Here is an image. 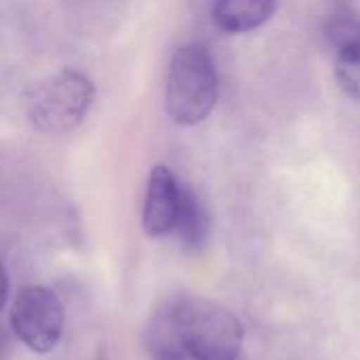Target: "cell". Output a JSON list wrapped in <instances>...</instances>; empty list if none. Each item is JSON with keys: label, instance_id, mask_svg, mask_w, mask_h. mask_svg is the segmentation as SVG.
<instances>
[{"label": "cell", "instance_id": "obj_5", "mask_svg": "<svg viewBox=\"0 0 360 360\" xmlns=\"http://www.w3.org/2000/svg\"><path fill=\"white\" fill-rule=\"evenodd\" d=\"M181 205V186L177 184L175 175L169 167L156 165L150 173L146 200H143V232L150 238L167 236L175 230L177 215Z\"/></svg>", "mask_w": 360, "mask_h": 360}, {"label": "cell", "instance_id": "obj_7", "mask_svg": "<svg viewBox=\"0 0 360 360\" xmlns=\"http://www.w3.org/2000/svg\"><path fill=\"white\" fill-rule=\"evenodd\" d=\"M209 228H211L209 213L200 196L190 186H181V205L175 224V232L179 240L188 249H200L209 236Z\"/></svg>", "mask_w": 360, "mask_h": 360}, {"label": "cell", "instance_id": "obj_1", "mask_svg": "<svg viewBox=\"0 0 360 360\" xmlns=\"http://www.w3.org/2000/svg\"><path fill=\"white\" fill-rule=\"evenodd\" d=\"M162 316L194 360H236L243 350V323L211 300L181 297Z\"/></svg>", "mask_w": 360, "mask_h": 360}, {"label": "cell", "instance_id": "obj_4", "mask_svg": "<svg viewBox=\"0 0 360 360\" xmlns=\"http://www.w3.org/2000/svg\"><path fill=\"white\" fill-rule=\"evenodd\" d=\"M8 323L15 338L32 352L46 354L55 350L63 333V306L59 297L40 285H27L17 291Z\"/></svg>", "mask_w": 360, "mask_h": 360}, {"label": "cell", "instance_id": "obj_9", "mask_svg": "<svg viewBox=\"0 0 360 360\" xmlns=\"http://www.w3.org/2000/svg\"><path fill=\"white\" fill-rule=\"evenodd\" d=\"M325 36L335 51L360 44V17L352 13H340L325 25Z\"/></svg>", "mask_w": 360, "mask_h": 360}, {"label": "cell", "instance_id": "obj_8", "mask_svg": "<svg viewBox=\"0 0 360 360\" xmlns=\"http://www.w3.org/2000/svg\"><path fill=\"white\" fill-rule=\"evenodd\" d=\"M335 78L350 99L360 101V44L338 51Z\"/></svg>", "mask_w": 360, "mask_h": 360}, {"label": "cell", "instance_id": "obj_2", "mask_svg": "<svg viewBox=\"0 0 360 360\" xmlns=\"http://www.w3.org/2000/svg\"><path fill=\"white\" fill-rule=\"evenodd\" d=\"M217 101V72L209 51L188 44L173 55L165 108L175 124L192 127L202 122Z\"/></svg>", "mask_w": 360, "mask_h": 360}, {"label": "cell", "instance_id": "obj_6", "mask_svg": "<svg viewBox=\"0 0 360 360\" xmlns=\"http://www.w3.org/2000/svg\"><path fill=\"white\" fill-rule=\"evenodd\" d=\"M276 8V0H215L213 19L226 32H251L266 23Z\"/></svg>", "mask_w": 360, "mask_h": 360}, {"label": "cell", "instance_id": "obj_3", "mask_svg": "<svg viewBox=\"0 0 360 360\" xmlns=\"http://www.w3.org/2000/svg\"><path fill=\"white\" fill-rule=\"evenodd\" d=\"M93 97V82L76 70H65L42 80L30 93L27 116L42 133H70L89 114Z\"/></svg>", "mask_w": 360, "mask_h": 360}]
</instances>
